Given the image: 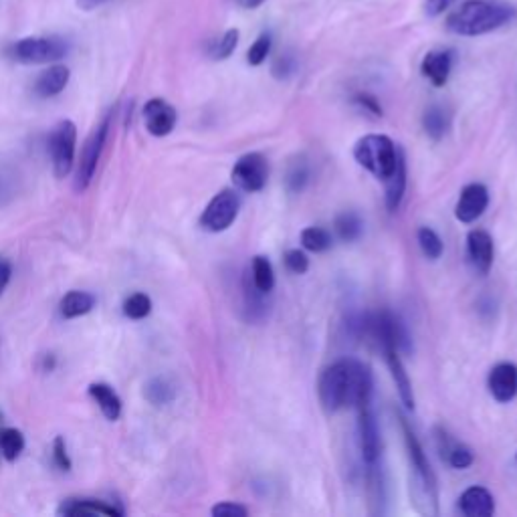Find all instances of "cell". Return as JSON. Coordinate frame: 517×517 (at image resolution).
Segmentation results:
<instances>
[{
  "instance_id": "obj_1",
  "label": "cell",
  "mask_w": 517,
  "mask_h": 517,
  "mask_svg": "<svg viewBox=\"0 0 517 517\" xmlns=\"http://www.w3.org/2000/svg\"><path fill=\"white\" fill-rule=\"evenodd\" d=\"M372 374L370 368L356 360H340L326 368L318 382L320 404L326 412L342 410L344 406H360L372 402Z\"/></svg>"
},
{
  "instance_id": "obj_2",
  "label": "cell",
  "mask_w": 517,
  "mask_h": 517,
  "mask_svg": "<svg viewBox=\"0 0 517 517\" xmlns=\"http://www.w3.org/2000/svg\"><path fill=\"white\" fill-rule=\"evenodd\" d=\"M515 7L503 0H467L447 19V29L461 37L493 33L513 21Z\"/></svg>"
},
{
  "instance_id": "obj_3",
  "label": "cell",
  "mask_w": 517,
  "mask_h": 517,
  "mask_svg": "<svg viewBox=\"0 0 517 517\" xmlns=\"http://www.w3.org/2000/svg\"><path fill=\"white\" fill-rule=\"evenodd\" d=\"M400 429L404 435V443H406V455H408V465H410V493L412 499H415L417 507H421V503H425L421 513H429L433 515L431 507L439 513V489H437V477L431 469V463L425 455L423 445L419 443L417 435L412 433L408 421L404 417H400Z\"/></svg>"
},
{
  "instance_id": "obj_4",
  "label": "cell",
  "mask_w": 517,
  "mask_h": 517,
  "mask_svg": "<svg viewBox=\"0 0 517 517\" xmlns=\"http://www.w3.org/2000/svg\"><path fill=\"white\" fill-rule=\"evenodd\" d=\"M398 150L400 148L388 136L370 134L356 142L354 158L362 168H366L370 174L384 182L396 166Z\"/></svg>"
},
{
  "instance_id": "obj_5",
  "label": "cell",
  "mask_w": 517,
  "mask_h": 517,
  "mask_svg": "<svg viewBox=\"0 0 517 517\" xmlns=\"http://www.w3.org/2000/svg\"><path fill=\"white\" fill-rule=\"evenodd\" d=\"M69 51V45L61 37H27L9 47V57L23 65L55 63L63 59Z\"/></svg>"
},
{
  "instance_id": "obj_6",
  "label": "cell",
  "mask_w": 517,
  "mask_h": 517,
  "mask_svg": "<svg viewBox=\"0 0 517 517\" xmlns=\"http://www.w3.org/2000/svg\"><path fill=\"white\" fill-rule=\"evenodd\" d=\"M112 116L114 114H108L106 118H103V122L91 132V136L87 138V142L81 150L79 170H77V178H75V188L79 192L87 190V186L93 180V174L97 170V164L101 160L103 148H106V142H108V136H110V130H112Z\"/></svg>"
},
{
  "instance_id": "obj_7",
  "label": "cell",
  "mask_w": 517,
  "mask_h": 517,
  "mask_svg": "<svg viewBox=\"0 0 517 517\" xmlns=\"http://www.w3.org/2000/svg\"><path fill=\"white\" fill-rule=\"evenodd\" d=\"M241 209V198L235 190L225 188L221 190L209 204L200 217V227L209 233H223L227 231Z\"/></svg>"
},
{
  "instance_id": "obj_8",
  "label": "cell",
  "mask_w": 517,
  "mask_h": 517,
  "mask_svg": "<svg viewBox=\"0 0 517 517\" xmlns=\"http://www.w3.org/2000/svg\"><path fill=\"white\" fill-rule=\"evenodd\" d=\"M77 128L71 120H61L49 134V156L57 178H65L75 162Z\"/></svg>"
},
{
  "instance_id": "obj_9",
  "label": "cell",
  "mask_w": 517,
  "mask_h": 517,
  "mask_svg": "<svg viewBox=\"0 0 517 517\" xmlns=\"http://www.w3.org/2000/svg\"><path fill=\"white\" fill-rule=\"evenodd\" d=\"M231 178H233V182H235V186L239 190H243V192H259L267 184L269 164L257 152L245 154V156H241L237 160V164H235V168L231 172Z\"/></svg>"
},
{
  "instance_id": "obj_10",
  "label": "cell",
  "mask_w": 517,
  "mask_h": 517,
  "mask_svg": "<svg viewBox=\"0 0 517 517\" xmlns=\"http://www.w3.org/2000/svg\"><path fill=\"white\" fill-rule=\"evenodd\" d=\"M358 408V439L360 451L366 465H374L380 459V431L372 412V402L360 404Z\"/></svg>"
},
{
  "instance_id": "obj_11",
  "label": "cell",
  "mask_w": 517,
  "mask_h": 517,
  "mask_svg": "<svg viewBox=\"0 0 517 517\" xmlns=\"http://www.w3.org/2000/svg\"><path fill=\"white\" fill-rule=\"evenodd\" d=\"M487 206H489V190L479 182L467 184L461 190V196L457 200L455 217L465 225L475 223L487 211Z\"/></svg>"
},
{
  "instance_id": "obj_12",
  "label": "cell",
  "mask_w": 517,
  "mask_h": 517,
  "mask_svg": "<svg viewBox=\"0 0 517 517\" xmlns=\"http://www.w3.org/2000/svg\"><path fill=\"white\" fill-rule=\"evenodd\" d=\"M176 122H178V114L168 101L154 97L144 106V124L152 136L156 138L168 136L176 128Z\"/></svg>"
},
{
  "instance_id": "obj_13",
  "label": "cell",
  "mask_w": 517,
  "mask_h": 517,
  "mask_svg": "<svg viewBox=\"0 0 517 517\" xmlns=\"http://www.w3.org/2000/svg\"><path fill=\"white\" fill-rule=\"evenodd\" d=\"M489 392L497 402H509L517 394V366L501 362L489 372Z\"/></svg>"
},
{
  "instance_id": "obj_14",
  "label": "cell",
  "mask_w": 517,
  "mask_h": 517,
  "mask_svg": "<svg viewBox=\"0 0 517 517\" xmlns=\"http://www.w3.org/2000/svg\"><path fill=\"white\" fill-rule=\"evenodd\" d=\"M467 255L473 269L481 275L489 273L493 265V239L487 231L475 229L467 235Z\"/></svg>"
},
{
  "instance_id": "obj_15",
  "label": "cell",
  "mask_w": 517,
  "mask_h": 517,
  "mask_svg": "<svg viewBox=\"0 0 517 517\" xmlns=\"http://www.w3.org/2000/svg\"><path fill=\"white\" fill-rule=\"evenodd\" d=\"M59 515L65 517H85V515H110V517H120L124 515L122 507H116L108 501H101V499H67L61 503L59 507Z\"/></svg>"
},
{
  "instance_id": "obj_16",
  "label": "cell",
  "mask_w": 517,
  "mask_h": 517,
  "mask_svg": "<svg viewBox=\"0 0 517 517\" xmlns=\"http://www.w3.org/2000/svg\"><path fill=\"white\" fill-rule=\"evenodd\" d=\"M453 57H455V53L449 51V49L427 53L425 59H423V63H421L423 75H425L435 87L447 85L449 75H451V69H453Z\"/></svg>"
},
{
  "instance_id": "obj_17",
  "label": "cell",
  "mask_w": 517,
  "mask_h": 517,
  "mask_svg": "<svg viewBox=\"0 0 517 517\" xmlns=\"http://www.w3.org/2000/svg\"><path fill=\"white\" fill-rule=\"evenodd\" d=\"M459 509L467 517H489L495 511V499L485 487H469L459 499Z\"/></svg>"
},
{
  "instance_id": "obj_18",
  "label": "cell",
  "mask_w": 517,
  "mask_h": 517,
  "mask_svg": "<svg viewBox=\"0 0 517 517\" xmlns=\"http://www.w3.org/2000/svg\"><path fill=\"white\" fill-rule=\"evenodd\" d=\"M89 396L97 402L103 417L108 421H118L122 417V398L118 392L106 384V382H93L89 384Z\"/></svg>"
},
{
  "instance_id": "obj_19",
  "label": "cell",
  "mask_w": 517,
  "mask_h": 517,
  "mask_svg": "<svg viewBox=\"0 0 517 517\" xmlns=\"http://www.w3.org/2000/svg\"><path fill=\"white\" fill-rule=\"evenodd\" d=\"M384 356H386V362H388V368H390V374H392V380L398 388V394H400V400L406 408H415V392H412V384L408 380V374L402 366V360H400V352L396 348H384Z\"/></svg>"
},
{
  "instance_id": "obj_20",
  "label": "cell",
  "mask_w": 517,
  "mask_h": 517,
  "mask_svg": "<svg viewBox=\"0 0 517 517\" xmlns=\"http://www.w3.org/2000/svg\"><path fill=\"white\" fill-rule=\"evenodd\" d=\"M69 77H71V71L65 67V65H53L49 69H45L37 81H35V93L43 99H49V97H55L59 95L67 83H69Z\"/></svg>"
},
{
  "instance_id": "obj_21",
  "label": "cell",
  "mask_w": 517,
  "mask_h": 517,
  "mask_svg": "<svg viewBox=\"0 0 517 517\" xmlns=\"http://www.w3.org/2000/svg\"><path fill=\"white\" fill-rule=\"evenodd\" d=\"M384 186H386V206H388V211H396L398 206H400V202H402L404 190H406V160H404L402 150H398L396 166H394L392 174L384 180Z\"/></svg>"
},
{
  "instance_id": "obj_22",
  "label": "cell",
  "mask_w": 517,
  "mask_h": 517,
  "mask_svg": "<svg viewBox=\"0 0 517 517\" xmlns=\"http://www.w3.org/2000/svg\"><path fill=\"white\" fill-rule=\"evenodd\" d=\"M95 307V297L87 291H69L59 303V312L65 320H75L89 314Z\"/></svg>"
},
{
  "instance_id": "obj_23",
  "label": "cell",
  "mask_w": 517,
  "mask_h": 517,
  "mask_svg": "<svg viewBox=\"0 0 517 517\" xmlns=\"http://www.w3.org/2000/svg\"><path fill=\"white\" fill-rule=\"evenodd\" d=\"M449 126H451V116H449L447 110L441 108V106H431V108L425 112V116H423V128H425L427 136L433 138L435 142H439V140L445 138Z\"/></svg>"
},
{
  "instance_id": "obj_24",
  "label": "cell",
  "mask_w": 517,
  "mask_h": 517,
  "mask_svg": "<svg viewBox=\"0 0 517 517\" xmlns=\"http://www.w3.org/2000/svg\"><path fill=\"white\" fill-rule=\"evenodd\" d=\"M251 279H253V285L261 291V293H271L273 287H275V271H273V265L267 257L263 255H257L253 257V265H251Z\"/></svg>"
},
{
  "instance_id": "obj_25",
  "label": "cell",
  "mask_w": 517,
  "mask_h": 517,
  "mask_svg": "<svg viewBox=\"0 0 517 517\" xmlns=\"http://www.w3.org/2000/svg\"><path fill=\"white\" fill-rule=\"evenodd\" d=\"M144 396L154 406H166V404H170L176 398V388L166 378H152L146 384Z\"/></svg>"
},
{
  "instance_id": "obj_26",
  "label": "cell",
  "mask_w": 517,
  "mask_h": 517,
  "mask_svg": "<svg viewBox=\"0 0 517 517\" xmlns=\"http://www.w3.org/2000/svg\"><path fill=\"white\" fill-rule=\"evenodd\" d=\"M0 451L7 461H17L25 451V437L17 429H0Z\"/></svg>"
},
{
  "instance_id": "obj_27",
  "label": "cell",
  "mask_w": 517,
  "mask_h": 517,
  "mask_svg": "<svg viewBox=\"0 0 517 517\" xmlns=\"http://www.w3.org/2000/svg\"><path fill=\"white\" fill-rule=\"evenodd\" d=\"M301 245L312 253H324L332 247V235L322 227H307L301 231Z\"/></svg>"
},
{
  "instance_id": "obj_28",
  "label": "cell",
  "mask_w": 517,
  "mask_h": 517,
  "mask_svg": "<svg viewBox=\"0 0 517 517\" xmlns=\"http://www.w3.org/2000/svg\"><path fill=\"white\" fill-rule=\"evenodd\" d=\"M364 225L356 213H344L336 219V233L344 243H354L362 237Z\"/></svg>"
},
{
  "instance_id": "obj_29",
  "label": "cell",
  "mask_w": 517,
  "mask_h": 517,
  "mask_svg": "<svg viewBox=\"0 0 517 517\" xmlns=\"http://www.w3.org/2000/svg\"><path fill=\"white\" fill-rule=\"evenodd\" d=\"M152 312V299L146 293H134L124 301V314L130 320H144Z\"/></svg>"
},
{
  "instance_id": "obj_30",
  "label": "cell",
  "mask_w": 517,
  "mask_h": 517,
  "mask_svg": "<svg viewBox=\"0 0 517 517\" xmlns=\"http://www.w3.org/2000/svg\"><path fill=\"white\" fill-rule=\"evenodd\" d=\"M237 45H239V31L237 29H229L219 41L213 43L211 57L215 61H225V59H229L235 53Z\"/></svg>"
},
{
  "instance_id": "obj_31",
  "label": "cell",
  "mask_w": 517,
  "mask_h": 517,
  "mask_svg": "<svg viewBox=\"0 0 517 517\" xmlns=\"http://www.w3.org/2000/svg\"><path fill=\"white\" fill-rule=\"evenodd\" d=\"M419 245H421V251L425 253L427 259H431V261L441 259V255H443V241H441V237L433 229L423 227L419 231Z\"/></svg>"
},
{
  "instance_id": "obj_32",
  "label": "cell",
  "mask_w": 517,
  "mask_h": 517,
  "mask_svg": "<svg viewBox=\"0 0 517 517\" xmlns=\"http://www.w3.org/2000/svg\"><path fill=\"white\" fill-rule=\"evenodd\" d=\"M309 180V168L305 162H295L289 172H287V178H285V184H287V190L289 192H301L305 188Z\"/></svg>"
},
{
  "instance_id": "obj_33",
  "label": "cell",
  "mask_w": 517,
  "mask_h": 517,
  "mask_svg": "<svg viewBox=\"0 0 517 517\" xmlns=\"http://www.w3.org/2000/svg\"><path fill=\"white\" fill-rule=\"evenodd\" d=\"M269 51H271V35L263 33V35L251 45V49L247 51V63L253 65V67L263 65L265 59H267V55H269Z\"/></svg>"
},
{
  "instance_id": "obj_34",
  "label": "cell",
  "mask_w": 517,
  "mask_h": 517,
  "mask_svg": "<svg viewBox=\"0 0 517 517\" xmlns=\"http://www.w3.org/2000/svg\"><path fill=\"white\" fill-rule=\"evenodd\" d=\"M283 261H285V267H287L291 273H295V275H303V273L309 269V259H307V255H305L303 251H299V249H289V251L285 253Z\"/></svg>"
},
{
  "instance_id": "obj_35",
  "label": "cell",
  "mask_w": 517,
  "mask_h": 517,
  "mask_svg": "<svg viewBox=\"0 0 517 517\" xmlns=\"http://www.w3.org/2000/svg\"><path fill=\"white\" fill-rule=\"evenodd\" d=\"M213 515L215 517H245V515H249V509L245 505H239L233 501H223L213 507Z\"/></svg>"
},
{
  "instance_id": "obj_36",
  "label": "cell",
  "mask_w": 517,
  "mask_h": 517,
  "mask_svg": "<svg viewBox=\"0 0 517 517\" xmlns=\"http://www.w3.org/2000/svg\"><path fill=\"white\" fill-rule=\"evenodd\" d=\"M53 461L61 471H71V459L67 455V445L63 437H57L53 441Z\"/></svg>"
},
{
  "instance_id": "obj_37",
  "label": "cell",
  "mask_w": 517,
  "mask_h": 517,
  "mask_svg": "<svg viewBox=\"0 0 517 517\" xmlns=\"http://www.w3.org/2000/svg\"><path fill=\"white\" fill-rule=\"evenodd\" d=\"M354 101L358 103V106H360L362 110H366V112L374 114L376 118H378V116H382V108H380V103H378V101H376L372 95L360 93V95H356V97H354Z\"/></svg>"
},
{
  "instance_id": "obj_38",
  "label": "cell",
  "mask_w": 517,
  "mask_h": 517,
  "mask_svg": "<svg viewBox=\"0 0 517 517\" xmlns=\"http://www.w3.org/2000/svg\"><path fill=\"white\" fill-rule=\"evenodd\" d=\"M455 3H457V0H427V3H425V13L429 17H439L447 9H451Z\"/></svg>"
},
{
  "instance_id": "obj_39",
  "label": "cell",
  "mask_w": 517,
  "mask_h": 517,
  "mask_svg": "<svg viewBox=\"0 0 517 517\" xmlns=\"http://www.w3.org/2000/svg\"><path fill=\"white\" fill-rule=\"evenodd\" d=\"M13 277V265L7 257H0V295L5 293V289L9 287Z\"/></svg>"
},
{
  "instance_id": "obj_40",
  "label": "cell",
  "mask_w": 517,
  "mask_h": 517,
  "mask_svg": "<svg viewBox=\"0 0 517 517\" xmlns=\"http://www.w3.org/2000/svg\"><path fill=\"white\" fill-rule=\"evenodd\" d=\"M293 71V61L289 57H283V59H277L275 67H273V73L275 77L283 79V77H289V73Z\"/></svg>"
},
{
  "instance_id": "obj_41",
  "label": "cell",
  "mask_w": 517,
  "mask_h": 517,
  "mask_svg": "<svg viewBox=\"0 0 517 517\" xmlns=\"http://www.w3.org/2000/svg\"><path fill=\"white\" fill-rule=\"evenodd\" d=\"M106 3H110V0H77V7L85 13H89V11H95V9L103 7Z\"/></svg>"
},
{
  "instance_id": "obj_42",
  "label": "cell",
  "mask_w": 517,
  "mask_h": 517,
  "mask_svg": "<svg viewBox=\"0 0 517 517\" xmlns=\"http://www.w3.org/2000/svg\"><path fill=\"white\" fill-rule=\"evenodd\" d=\"M239 3L245 7V9H257V7H261L265 0H239Z\"/></svg>"
},
{
  "instance_id": "obj_43",
  "label": "cell",
  "mask_w": 517,
  "mask_h": 517,
  "mask_svg": "<svg viewBox=\"0 0 517 517\" xmlns=\"http://www.w3.org/2000/svg\"><path fill=\"white\" fill-rule=\"evenodd\" d=\"M515 459H517V455H515Z\"/></svg>"
}]
</instances>
